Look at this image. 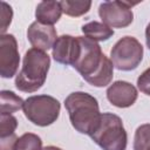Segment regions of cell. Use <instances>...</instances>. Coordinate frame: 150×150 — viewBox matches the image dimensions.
Masks as SVG:
<instances>
[{"instance_id": "obj_12", "label": "cell", "mask_w": 150, "mask_h": 150, "mask_svg": "<svg viewBox=\"0 0 150 150\" xmlns=\"http://www.w3.org/2000/svg\"><path fill=\"white\" fill-rule=\"evenodd\" d=\"M62 14V7L60 1H42L36 6L35 18L36 21L42 25L53 26L59 21Z\"/></svg>"}, {"instance_id": "obj_17", "label": "cell", "mask_w": 150, "mask_h": 150, "mask_svg": "<svg viewBox=\"0 0 150 150\" xmlns=\"http://www.w3.org/2000/svg\"><path fill=\"white\" fill-rule=\"evenodd\" d=\"M150 148V124L137 128L134 138V150H148Z\"/></svg>"}, {"instance_id": "obj_14", "label": "cell", "mask_w": 150, "mask_h": 150, "mask_svg": "<svg viewBox=\"0 0 150 150\" xmlns=\"http://www.w3.org/2000/svg\"><path fill=\"white\" fill-rule=\"evenodd\" d=\"M25 101L15 95L13 91L2 90L0 93V109L1 114H12L23 108Z\"/></svg>"}, {"instance_id": "obj_23", "label": "cell", "mask_w": 150, "mask_h": 150, "mask_svg": "<svg viewBox=\"0 0 150 150\" xmlns=\"http://www.w3.org/2000/svg\"><path fill=\"white\" fill-rule=\"evenodd\" d=\"M42 150H61V149H60V148H57V146H54V145H49V146L43 148Z\"/></svg>"}, {"instance_id": "obj_5", "label": "cell", "mask_w": 150, "mask_h": 150, "mask_svg": "<svg viewBox=\"0 0 150 150\" xmlns=\"http://www.w3.org/2000/svg\"><path fill=\"white\" fill-rule=\"evenodd\" d=\"M60 102L49 95H35L25 101L23 114L35 125L47 127L53 124L60 114Z\"/></svg>"}, {"instance_id": "obj_16", "label": "cell", "mask_w": 150, "mask_h": 150, "mask_svg": "<svg viewBox=\"0 0 150 150\" xmlns=\"http://www.w3.org/2000/svg\"><path fill=\"white\" fill-rule=\"evenodd\" d=\"M14 150H42V141L38 135L27 132L18 138Z\"/></svg>"}, {"instance_id": "obj_15", "label": "cell", "mask_w": 150, "mask_h": 150, "mask_svg": "<svg viewBox=\"0 0 150 150\" xmlns=\"http://www.w3.org/2000/svg\"><path fill=\"white\" fill-rule=\"evenodd\" d=\"M61 2V7H62V12L69 16H81L83 14H86L90 6H91V1H74V0H63L60 1Z\"/></svg>"}, {"instance_id": "obj_18", "label": "cell", "mask_w": 150, "mask_h": 150, "mask_svg": "<svg viewBox=\"0 0 150 150\" xmlns=\"http://www.w3.org/2000/svg\"><path fill=\"white\" fill-rule=\"evenodd\" d=\"M18 127V121L11 114H1L0 116V138L14 135Z\"/></svg>"}, {"instance_id": "obj_11", "label": "cell", "mask_w": 150, "mask_h": 150, "mask_svg": "<svg viewBox=\"0 0 150 150\" xmlns=\"http://www.w3.org/2000/svg\"><path fill=\"white\" fill-rule=\"evenodd\" d=\"M107 98L117 108H128L137 100V90L129 82L116 81L107 89Z\"/></svg>"}, {"instance_id": "obj_8", "label": "cell", "mask_w": 150, "mask_h": 150, "mask_svg": "<svg viewBox=\"0 0 150 150\" xmlns=\"http://www.w3.org/2000/svg\"><path fill=\"white\" fill-rule=\"evenodd\" d=\"M20 57L14 35L2 34L0 36V75L4 79H11L15 75Z\"/></svg>"}, {"instance_id": "obj_21", "label": "cell", "mask_w": 150, "mask_h": 150, "mask_svg": "<svg viewBox=\"0 0 150 150\" xmlns=\"http://www.w3.org/2000/svg\"><path fill=\"white\" fill-rule=\"evenodd\" d=\"M18 137L14 135L0 138V150H14L15 144H16Z\"/></svg>"}, {"instance_id": "obj_6", "label": "cell", "mask_w": 150, "mask_h": 150, "mask_svg": "<svg viewBox=\"0 0 150 150\" xmlns=\"http://www.w3.org/2000/svg\"><path fill=\"white\" fill-rule=\"evenodd\" d=\"M112 66L118 70L130 71L138 67L143 59V47L134 36H124L118 40L110 52Z\"/></svg>"}, {"instance_id": "obj_3", "label": "cell", "mask_w": 150, "mask_h": 150, "mask_svg": "<svg viewBox=\"0 0 150 150\" xmlns=\"http://www.w3.org/2000/svg\"><path fill=\"white\" fill-rule=\"evenodd\" d=\"M50 66L49 55L40 49L30 48L23 56L22 68L15 79V87L23 93L39 90L47 77Z\"/></svg>"}, {"instance_id": "obj_9", "label": "cell", "mask_w": 150, "mask_h": 150, "mask_svg": "<svg viewBox=\"0 0 150 150\" xmlns=\"http://www.w3.org/2000/svg\"><path fill=\"white\" fill-rule=\"evenodd\" d=\"M80 49L77 36L61 35L53 46V57L56 62L66 66H73L76 61Z\"/></svg>"}, {"instance_id": "obj_7", "label": "cell", "mask_w": 150, "mask_h": 150, "mask_svg": "<svg viewBox=\"0 0 150 150\" xmlns=\"http://www.w3.org/2000/svg\"><path fill=\"white\" fill-rule=\"evenodd\" d=\"M137 2L127 1H105L98 7V15L103 23L112 28H123L129 26L134 20L131 7Z\"/></svg>"}, {"instance_id": "obj_4", "label": "cell", "mask_w": 150, "mask_h": 150, "mask_svg": "<svg viewBox=\"0 0 150 150\" xmlns=\"http://www.w3.org/2000/svg\"><path fill=\"white\" fill-rule=\"evenodd\" d=\"M90 138L103 150H125L127 148L128 137L122 120L111 112L101 114L100 122Z\"/></svg>"}, {"instance_id": "obj_1", "label": "cell", "mask_w": 150, "mask_h": 150, "mask_svg": "<svg viewBox=\"0 0 150 150\" xmlns=\"http://www.w3.org/2000/svg\"><path fill=\"white\" fill-rule=\"evenodd\" d=\"M80 49L74 67L80 75L94 87L108 86L114 75V66L101 50L97 42L86 38L77 36Z\"/></svg>"}, {"instance_id": "obj_10", "label": "cell", "mask_w": 150, "mask_h": 150, "mask_svg": "<svg viewBox=\"0 0 150 150\" xmlns=\"http://www.w3.org/2000/svg\"><path fill=\"white\" fill-rule=\"evenodd\" d=\"M27 38L33 48L45 52L53 48L55 41L57 40V34L53 26L42 25L35 21L28 27Z\"/></svg>"}, {"instance_id": "obj_2", "label": "cell", "mask_w": 150, "mask_h": 150, "mask_svg": "<svg viewBox=\"0 0 150 150\" xmlns=\"http://www.w3.org/2000/svg\"><path fill=\"white\" fill-rule=\"evenodd\" d=\"M64 107L74 129L90 136L101 118L97 100L87 93L75 91L64 100Z\"/></svg>"}, {"instance_id": "obj_22", "label": "cell", "mask_w": 150, "mask_h": 150, "mask_svg": "<svg viewBox=\"0 0 150 150\" xmlns=\"http://www.w3.org/2000/svg\"><path fill=\"white\" fill-rule=\"evenodd\" d=\"M145 41H146L148 48L150 49V22H149V25L146 26V29H145Z\"/></svg>"}, {"instance_id": "obj_13", "label": "cell", "mask_w": 150, "mask_h": 150, "mask_svg": "<svg viewBox=\"0 0 150 150\" xmlns=\"http://www.w3.org/2000/svg\"><path fill=\"white\" fill-rule=\"evenodd\" d=\"M82 32L86 35V38L97 42V41H105L110 39L114 35L112 28L108 27L104 23L97 22V21H91L82 26Z\"/></svg>"}, {"instance_id": "obj_19", "label": "cell", "mask_w": 150, "mask_h": 150, "mask_svg": "<svg viewBox=\"0 0 150 150\" xmlns=\"http://www.w3.org/2000/svg\"><path fill=\"white\" fill-rule=\"evenodd\" d=\"M12 16H13V12H12V7L9 5H7L5 1L1 2V12H0V22H1V35L5 34V32L7 30L8 26L11 25L12 21Z\"/></svg>"}, {"instance_id": "obj_24", "label": "cell", "mask_w": 150, "mask_h": 150, "mask_svg": "<svg viewBox=\"0 0 150 150\" xmlns=\"http://www.w3.org/2000/svg\"><path fill=\"white\" fill-rule=\"evenodd\" d=\"M148 150H150V148H149V149H148Z\"/></svg>"}, {"instance_id": "obj_20", "label": "cell", "mask_w": 150, "mask_h": 150, "mask_svg": "<svg viewBox=\"0 0 150 150\" xmlns=\"http://www.w3.org/2000/svg\"><path fill=\"white\" fill-rule=\"evenodd\" d=\"M137 86L143 94L150 96V68L145 69L139 75V77L137 79Z\"/></svg>"}]
</instances>
